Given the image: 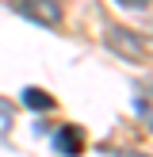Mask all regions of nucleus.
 <instances>
[{
  "label": "nucleus",
  "mask_w": 153,
  "mask_h": 157,
  "mask_svg": "<svg viewBox=\"0 0 153 157\" xmlns=\"http://www.w3.org/2000/svg\"><path fill=\"white\" fill-rule=\"evenodd\" d=\"M134 111L153 127V81L149 84H138V92H134Z\"/></svg>",
  "instance_id": "nucleus-4"
},
{
  "label": "nucleus",
  "mask_w": 153,
  "mask_h": 157,
  "mask_svg": "<svg viewBox=\"0 0 153 157\" xmlns=\"http://www.w3.org/2000/svg\"><path fill=\"white\" fill-rule=\"evenodd\" d=\"M145 54H153V35H149V38H145Z\"/></svg>",
  "instance_id": "nucleus-7"
},
{
  "label": "nucleus",
  "mask_w": 153,
  "mask_h": 157,
  "mask_svg": "<svg viewBox=\"0 0 153 157\" xmlns=\"http://www.w3.org/2000/svg\"><path fill=\"white\" fill-rule=\"evenodd\" d=\"M103 42H107V50L122 54V58H130V61H142V58H145V38L138 35V31H126V27H107Z\"/></svg>",
  "instance_id": "nucleus-1"
},
{
  "label": "nucleus",
  "mask_w": 153,
  "mask_h": 157,
  "mask_svg": "<svg viewBox=\"0 0 153 157\" xmlns=\"http://www.w3.org/2000/svg\"><path fill=\"white\" fill-rule=\"evenodd\" d=\"M12 8L23 19H35V23H42V27L61 23V4L58 0H12Z\"/></svg>",
  "instance_id": "nucleus-2"
},
{
  "label": "nucleus",
  "mask_w": 153,
  "mask_h": 157,
  "mask_svg": "<svg viewBox=\"0 0 153 157\" xmlns=\"http://www.w3.org/2000/svg\"><path fill=\"white\" fill-rule=\"evenodd\" d=\"M23 104L35 107V111H50V107H54V96H46L42 88H23Z\"/></svg>",
  "instance_id": "nucleus-5"
},
{
  "label": "nucleus",
  "mask_w": 153,
  "mask_h": 157,
  "mask_svg": "<svg viewBox=\"0 0 153 157\" xmlns=\"http://www.w3.org/2000/svg\"><path fill=\"white\" fill-rule=\"evenodd\" d=\"M126 157H138V153H126Z\"/></svg>",
  "instance_id": "nucleus-8"
},
{
  "label": "nucleus",
  "mask_w": 153,
  "mask_h": 157,
  "mask_svg": "<svg viewBox=\"0 0 153 157\" xmlns=\"http://www.w3.org/2000/svg\"><path fill=\"white\" fill-rule=\"evenodd\" d=\"M54 150H58L61 157H76V153L84 150V134L76 127H61L58 134H54Z\"/></svg>",
  "instance_id": "nucleus-3"
},
{
  "label": "nucleus",
  "mask_w": 153,
  "mask_h": 157,
  "mask_svg": "<svg viewBox=\"0 0 153 157\" xmlns=\"http://www.w3.org/2000/svg\"><path fill=\"white\" fill-rule=\"evenodd\" d=\"M119 8H126V12H145L149 8V0H115Z\"/></svg>",
  "instance_id": "nucleus-6"
}]
</instances>
